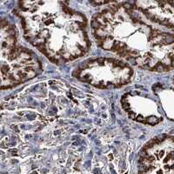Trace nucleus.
I'll return each instance as SVG.
<instances>
[{"instance_id": "obj_1", "label": "nucleus", "mask_w": 174, "mask_h": 174, "mask_svg": "<svg viewBox=\"0 0 174 174\" xmlns=\"http://www.w3.org/2000/svg\"><path fill=\"white\" fill-rule=\"evenodd\" d=\"M97 44L141 69L174 70V34L150 21L134 3H111L91 20Z\"/></svg>"}, {"instance_id": "obj_2", "label": "nucleus", "mask_w": 174, "mask_h": 174, "mask_svg": "<svg viewBox=\"0 0 174 174\" xmlns=\"http://www.w3.org/2000/svg\"><path fill=\"white\" fill-rule=\"evenodd\" d=\"M15 13L25 39L53 63L73 61L89 51L86 18L65 2H19Z\"/></svg>"}, {"instance_id": "obj_3", "label": "nucleus", "mask_w": 174, "mask_h": 174, "mask_svg": "<svg viewBox=\"0 0 174 174\" xmlns=\"http://www.w3.org/2000/svg\"><path fill=\"white\" fill-rule=\"evenodd\" d=\"M42 71L36 54L18 45L15 27L1 21V89L13 87L35 78Z\"/></svg>"}, {"instance_id": "obj_4", "label": "nucleus", "mask_w": 174, "mask_h": 174, "mask_svg": "<svg viewBox=\"0 0 174 174\" xmlns=\"http://www.w3.org/2000/svg\"><path fill=\"white\" fill-rule=\"evenodd\" d=\"M133 71L129 65L116 58L89 59L78 65L73 76L98 88L120 87L131 81Z\"/></svg>"}, {"instance_id": "obj_5", "label": "nucleus", "mask_w": 174, "mask_h": 174, "mask_svg": "<svg viewBox=\"0 0 174 174\" xmlns=\"http://www.w3.org/2000/svg\"><path fill=\"white\" fill-rule=\"evenodd\" d=\"M138 174H174V137H155L141 150Z\"/></svg>"}, {"instance_id": "obj_6", "label": "nucleus", "mask_w": 174, "mask_h": 174, "mask_svg": "<svg viewBox=\"0 0 174 174\" xmlns=\"http://www.w3.org/2000/svg\"><path fill=\"white\" fill-rule=\"evenodd\" d=\"M134 4L150 21L174 32V2L139 1Z\"/></svg>"}, {"instance_id": "obj_7", "label": "nucleus", "mask_w": 174, "mask_h": 174, "mask_svg": "<svg viewBox=\"0 0 174 174\" xmlns=\"http://www.w3.org/2000/svg\"><path fill=\"white\" fill-rule=\"evenodd\" d=\"M173 82H174V79H173Z\"/></svg>"}]
</instances>
